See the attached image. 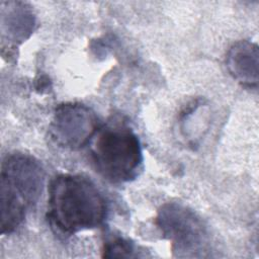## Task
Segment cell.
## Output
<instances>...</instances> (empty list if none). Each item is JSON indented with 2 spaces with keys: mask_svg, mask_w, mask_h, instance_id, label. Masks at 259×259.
<instances>
[{
  "mask_svg": "<svg viewBox=\"0 0 259 259\" xmlns=\"http://www.w3.org/2000/svg\"><path fill=\"white\" fill-rule=\"evenodd\" d=\"M107 212L104 196L87 177L59 174L49 187L47 220L63 235H73L100 226Z\"/></svg>",
  "mask_w": 259,
  "mask_h": 259,
  "instance_id": "cell-1",
  "label": "cell"
},
{
  "mask_svg": "<svg viewBox=\"0 0 259 259\" xmlns=\"http://www.w3.org/2000/svg\"><path fill=\"white\" fill-rule=\"evenodd\" d=\"M45 182V170L35 158L21 153L7 155L1 168V233L11 234L36 203Z\"/></svg>",
  "mask_w": 259,
  "mask_h": 259,
  "instance_id": "cell-2",
  "label": "cell"
},
{
  "mask_svg": "<svg viewBox=\"0 0 259 259\" xmlns=\"http://www.w3.org/2000/svg\"><path fill=\"white\" fill-rule=\"evenodd\" d=\"M90 153L96 171L105 179L122 183L135 179L143 164V151L135 132L112 121L98 130Z\"/></svg>",
  "mask_w": 259,
  "mask_h": 259,
  "instance_id": "cell-3",
  "label": "cell"
},
{
  "mask_svg": "<svg viewBox=\"0 0 259 259\" xmlns=\"http://www.w3.org/2000/svg\"><path fill=\"white\" fill-rule=\"evenodd\" d=\"M156 224L177 257H202L207 251V228L192 209L176 202L166 203L158 211Z\"/></svg>",
  "mask_w": 259,
  "mask_h": 259,
  "instance_id": "cell-4",
  "label": "cell"
},
{
  "mask_svg": "<svg viewBox=\"0 0 259 259\" xmlns=\"http://www.w3.org/2000/svg\"><path fill=\"white\" fill-rule=\"evenodd\" d=\"M98 132L95 112L81 103H64L54 112L50 123L52 140L65 149L77 150L84 147Z\"/></svg>",
  "mask_w": 259,
  "mask_h": 259,
  "instance_id": "cell-5",
  "label": "cell"
},
{
  "mask_svg": "<svg viewBox=\"0 0 259 259\" xmlns=\"http://www.w3.org/2000/svg\"><path fill=\"white\" fill-rule=\"evenodd\" d=\"M258 47L249 40L235 42L227 53L226 65L230 74L246 87L258 84Z\"/></svg>",
  "mask_w": 259,
  "mask_h": 259,
  "instance_id": "cell-6",
  "label": "cell"
},
{
  "mask_svg": "<svg viewBox=\"0 0 259 259\" xmlns=\"http://www.w3.org/2000/svg\"><path fill=\"white\" fill-rule=\"evenodd\" d=\"M1 15L2 33L11 41H22L32 32L34 16L25 3H2Z\"/></svg>",
  "mask_w": 259,
  "mask_h": 259,
  "instance_id": "cell-7",
  "label": "cell"
},
{
  "mask_svg": "<svg viewBox=\"0 0 259 259\" xmlns=\"http://www.w3.org/2000/svg\"><path fill=\"white\" fill-rule=\"evenodd\" d=\"M134 256H136L134 244L120 236H110L103 243L102 257L114 258Z\"/></svg>",
  "mask_w": 259,
  "mask_h": 259,
  "instance_id": "cell-8",
  "label": "cell"
}]
</instances>
